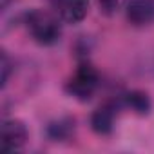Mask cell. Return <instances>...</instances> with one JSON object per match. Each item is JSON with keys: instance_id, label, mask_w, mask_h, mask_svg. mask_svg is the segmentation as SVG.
Segmentation results:
<instances>
[{"instance_id": "cell-7", "label": "cell", "mask_w": 154, "mask_h": 154, "mask_svg": "<svg viewBox=\"0 0 154 154\" xmlns=\"http://www.w3.org/2000/svg\"><path fill=\"white\" fill-rule=\"evenodd\" d=\"M122 103L123 107H129L131 111H134L136 114H149L150 109H152V102L149 98L147 93H141V91H131L127 94L122 96Z\"/></svg>"}, {"instance_id": "cell-3", "label": "cell", "mask_w": 154, "mask_h": 154, "mask_svg": "<svg viewBox=\"0 0 154 154\" xmlns=\"http://www.w3.org/2000/svg\"><path fill=\"white\" fill-rule=\"evenodd\" d=\"M29 132L24 122L17 118H8L2 122V132H0V143L4 150H18L27 143Z\"/></svg>"}, {"instance_id": "cell-5", "label": "cell", "mask_w": 154, "mask_h": 154, "mask_svg": "<svg viewBox=\"0 0 154 154\" xmlns=\"http://www.w3.org/2000/svg\"><path fill=\"white\" fill-rule=\"evenodd\" d=\"M54 13L67 24H80L89 13V0H51Z\"/></svg>"}, {"instance_id": "cell-8", "label": "cell", "mask_w": 154, "mask_h": 154, "mask_svg": "<svg viewBox=\"0 0 154 154\" xmlns=\"http://www.w3.org/2000/svg\"><path fill=\"white\" fill-rule=\"evenodd\" d=\"M71 129V122H58V123H54V125H51L49 127V134L54 138V140H60V138H63L67 132L65 131H69Z\"/></svg>"}, {"instance_id": "cell-1", "label": "cell", "mask_w": 154, "mask_h": 154, "mask_svg": "<svg viewBox=\"0 0 154 154\" xmlns=\"http://www.w3.org/2000/svg\"><path fill=\"white\" fill-rule=\"evenodd\" d=\"M24 26L29 36L40 45H54L62 36L60 17L45 9H31L26 13Z\"/></svg>"}, {"instance_id": "cell-6", "label": "cell", "mask_w": 154, "mask_h": 154, "mask_svg": "<svg viewBox=\"0 0 154 154\" xmlns=\"http://www.w3.org/2000/svg\"><path fill=\"white\" fill-rule=\"evenodd\" d=\"M125 18L136 26H150L154 24V0H125Z\"/></svg>"}, {"instance_id": "cell-2", "label": "cell", "mask_w": 154, "mask_h": 154, "mask_svg": "<svg viewBox=\"0 0 154 154\" xmlns=\"http://www.w3.org/2000/svg\"><path fill=\"white\" fill-rule=\"evenodd\" d=\"M98 87H100V72L89 62H82L65 82V93L78 102H89L96 94Z\"/></svg>"}, {"instance_id": "cell-10", "label": "cell", "mask_w": 154, "mask_h": 154, "mask_svg": "<svg viewBox=\"0 0 154 154\" xmlns=\"http://www.w3.org/2000/svg\"><path fill=\"white\" fill-rule=\"evenodd\" d=\"M11 2H15V0H2V9H8Z\"/></svg>"}, {"instance_id": "cell-9", "label": "cell", "mask_w": 154, "mask_h": 154, "mask_svg": "<svg viewBox=\"0 0 154 154\" xmlns=\"http://www.w3.org/2000/svg\"><path fill=\"white\" fill-rule=\"evenodd\" d=\"M9 71H11V62L6 54V51L2 53V87L6 89L8 85V80H9Z\"/></svg>"}, {"instance_id": "cell-4", "label": "cell", "mask_w": 154, "mask_h": 154, "mask_svg": "<svg viewBox=\"0 0 154 154\" xmlns=\"http://www.w3.org/2000/svg\"><path fill=\"white\" fill-rule=\"evenodd\" d=\"M120 107H123L122 98L120 100H111V102H105L103 105H100L91 114V127H93V131L96 134H102V136L111 134L112 129H114Z\"/></svg>"}]
</instances>
